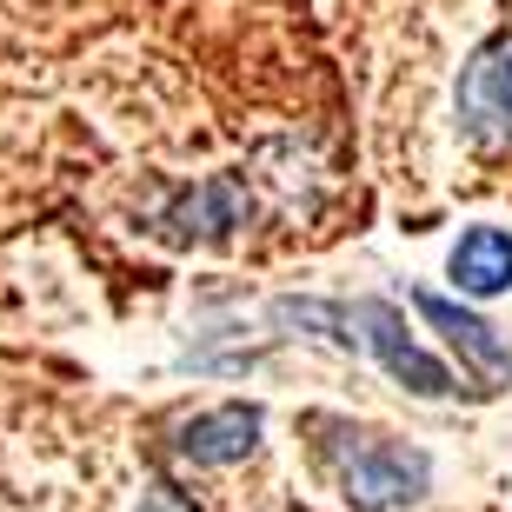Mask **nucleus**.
Returning a JSON list of instances; mask_svg holds the SVG:
<instances>
[{"mask_svg": "<svg viewBox=\"0 0 512 512\" xmlns=\"http://www.w3.org/2000/svg\"><path fill=\"white\" fill-rule=\"evenodd\" d=\"M313 433H320V466L353 512H399L433 486V459L393 433H366L346 419H313Z\"/></svg>", "mask_w": 512, "mask_h": 512, "instance_id": "f257e3e1", "label": "nucleus"}, {"mask_svg": "<svg viewBox=\"0 0 512 512\" xmlns=\"http://www.w3.org/2000/svg\"><path fill=\"white\" fill-rule=\"evenodd\" d=\"M346 326H353V346L373 353V360H380L406 393H419V399H446V393H453V366L433 360V353L413 340V326H406V313H399L393 300L346 306Z\"/></svg>", "mask_w": 512, "mask_h": 512, "instance_id": "f03ea898", "label": "nucleus"}, {"mask_svg": "<svg viewBox=\"0 0 512 512\" xmlns=\"http://www.w3.org/2000/svg\"><path fill=\"white\" fill-rule=\"evenodd\" d=\"M253 220V193L240 173H207V180H193L167 200L160 213V233H167L173 247H213V240H233V233Z\"/></svg>", "mask_w": 512, "mask_h": 512, "instance_id": "7ed1b4c3", "label": "nucleus"}, {"mask_svg": "<svg viewBox=\"0 0 512 512\" xmlns=\"http://www.w3.org/2000/svg\"><path fill=\"white\" fill-rule=\"evenodd\" d=\"M459 133L473 147H512V40H486L459 74Z\"/></svg>", "mask_w": 512, "mask_h": 512, "instance_id": "20e7f679", "label": "nucleus"}, {"mask_svg": "<svg viewBox=\"0 0 512 512\" xmlns=\"http://www.w3.org/2000/svg\"><path fill=\"white\" fill-rule=\"evenodd\" d=\"M260 433H266V413L247 406V399H220L207 413H193L173 426V453L187 466H240V459L260 453Z\"/></svg>", "mask_w": 512, "mask_h": 512, "instance_id": "39448f33", "label": "nucleus"}, {"mask_svg": "<svg viewBox=\"0 0 512 512\" xmlns=\"http://www.w3.org/2000/svg\"><path fill=\"white\" fill-rule=\"evenodd\" d=\"M413 306H419V320H426V326H439V333H446V346H453L473 373H486V380H512V346L499 340L486 320H479L473 306L446 300V293H413Z\"/></svg>", "mask_w": 512, "mask_h": 512, "instance_id": "423d86ee", "label": "nucleus"}, {"mask_svg": "<svg viewBox=\"0 0 512 512\" xmlns=\"http://www.w3.org/2000/svg\"><path fill=\"white\" fill-rule=\"evenodd\" d=\"M446 273L466 300H499L512 293V233L506 227H466L446 253Z\"/></svg>", "mask_w": 512, "mask_h": 512, "instance_id": "0eeeda50", "label": "nucleus"}, {"mask_svg": "<svg viewBox=\"0 0 512 512\" xmlns=\"http://www.w3.org/2000/svg\"><path fill=\"white\" fill-rule=\"evenodd\" d=\"M140 512H193V506L173 493V486H160V479H153L147 493H140Z\"/></svg>", "mask_w": 512, "mask_h": 512, "instance_id": "6e6552de", "label": "nucleus"}]
</instances>
